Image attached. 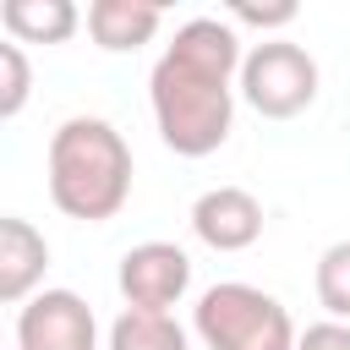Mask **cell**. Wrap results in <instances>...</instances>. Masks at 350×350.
<instances>
[{
    "label": "cell",
    "instance_id": "6da1fadb",
    "mask_svg": "<svg viewBox=\"0 0 350 350\" xmlns=\"http://www.w3.org/2000/svg\"><path fill=\"white\" fill-rule=\"evenodd\" d=\"M241 38L219 16H191L175 27L164 55L153 60L148 77V104L153 126L170 153L180 159H208L230 142L235 126V82H241Z\"/></svg>",
    "mask_w": 350,
    "mask_h": 350
},
{
    "label": "cell",
    "instance_id": "7a4b0ae2",
    "mask_svg": "<svg viewBox=\"0 0 350 350\" xmlns=\"http://www.w3.org/2000/svg\"><path fill=\"white\" fill-rule=\"evenodd\" d=\"M131 197V148L104 115H71L49 137V202L66 219L104 224Z\"/></svg>",
    "mask_w": 350,
    "mask_h": 350
},
{
    "label": "cell",
    "instance_id": "3957f363",
    "mask_svg": "<svg viewBox=\"0 0 350 350\" xmlns=\"http://www.w3.org/2000/svg\"><path fill=\"white\" fill-rule=\"evenodd\" d=\"M191 334L202 339V350H295L301 339L284 301L246 279L208 284L191 306Z\"/></svg>",
    "mask_w": 350,
    "mask_h": 350
},
{
    "label": "cell",
    "instance_id": "277c9868",
    "mask_svg": "<svg viewBox=\"0 0 350 350\" xmlns=\"http://www.w3.org/2000/svg\"><path fill=\"white\" fill-rule=\"evenodd\" d=\"M235 88L262 120H295L317 98V60L290 38H262L246 49Z\"/></svg>",
    "mask_w": 350,
    "mask_h": 350
},
{
    "label": "cell",
    "instance_id": "5b68a950",
    "mask_svg": "<svg viewBox=\"0 0 350 350\" xmlns=\"http://www.w3.org/2000/svg\"><path fill=\"white\" fill-rule=\"evenodd\" d=\"M115 284H120L131 312H170L191 290V257L175 241H142L120 257Z\"/></svg>",
    "mask_w": 350,
    "mask_h": 350
},
{
    "label": "cell",
    "instance_id": "8992f818",
    "mask_svg": "<svg viewBox=\"0 0 350 350\" xmlns=\"http://www.w3.org/2000/svg\"><path fill=\"white\" fill-rule=\"evenodd\" d=\"M16 350H98L93 306L77 290H38L16 312Z\"/></svg>",
    "mask_w": 350,
    "mask_h": 350
},
{
    "label": "cell",
    "instance_id": "52a82bcc",
    "mask_svg": "<svg viewBox=\"0 0 350 350\" xmlns=\"http://www.w3.org/2000/svg\"><path fill=\"white\" fill-rule=\"evenodd\" d=\"M191 235L208 252H246L262 235V202L246 186H208L191 202Z\"/></svg>",
    "mask_w": 350,
    "mask_h": 350
},
{
    "label": "cell",
    "instance_id": "ba28073f",
    "mask_svg": "<svg viewBox=\"0 0 350 350\" xmlns=\"http://www.w3.org/2000/svg\"><path fill=\"white\" fill-rule=\"evenodd\" d=\"M44 268H49V241L44 230H33L27 219L5 213L0 219V301L5 306H27L44 284Z\"/></svg>",
    "mask_w": 350,
    "mask_h": 350
},
{
    "label": "cell",
    "instance_id": "9c48e42d",
    "mask_svg": "<svg viewBox=\"0 0 350 350\" xmlns=\"http://www.w3.org/2000/svg\"><path fill=\"white\" fill-rule=\"evenodd\" d=\"M164 11L153 0H93L88 5V38L109 55H131L159 33Z\"/></svg>",
    "mask_w": 350,
    "mask_h": 350
},
{
    "label": "cell",
    "instance_id": "30bf717a",
    "mask_svg": "<svg viewBox=\"0 0 350 350\" xmlns=\"http://www.w3.org/2000/svg\"><path fill=\"white\" fill-rule=\"evenodd\" d=\"M0 27L16 44H66L82 27V11L71 0H5Z\"/></svg>",
    "mask_w": 350,
    "mask_h": 350
},
{
    "label": "cell",
    "instance_id": "8fae6325",
    "mask_svg": "<svg viewBox=\"0 0 350 350\" xmlns=\"http://www.w3.org/2000/svg\"><path fill=\"white\" fill-rule=\"evenodd\" d=\"M109 350H191L186 328L170 312H120L109 323Z\"/></svg>",
    "mask_w": 350,
    "mask_h": 350
},
{
    "label": "cell",
    "instance_id": "7c38bea8",
    "mask_svg": "<svg viewBox=\"0 0 350 350\" xmlns=\"http://www.w3.org/2000/svg\"><path fill=\"white\" fill-rule=\"evenodd\" d=\"M312 284H317V306H323L334 323H350V241L323 246Z\"/></svg>",
    "mask_w": 350,
    "mask_h": 350
},
{
    "label": "cell",
    "instance_id": "4fadbf2b",
    "mask_svg": "<svg viewBox=\"0 0 350 350\" xmlns=\"http://www.w3.org/2000/svg\"><path fill=\"white\" fill-rule=\"evenodd\" d=\"M27 93H33L27 55H22L16 38H5V44H0V120H16L22 104H27Z\"/></svg>",
    "mask_w": 350,
    "mask_h": 350
},
{
    "label": "cell",
    "instance_id": "5bb4252c",
    "mask_svg": "<svg viewBox=\"0 0 350 350\" xmlns=\"http://www.w3.org/2000/svg\"><path fill=\"white\" fill-rule=\"evenodd\" d=\"M295 16H301V5H295V0H273V5L235 0V5H230V22H246V27H262V33H268V27H290Z\"/></svg>",
    "mask_w": 350,
    "mask_h": 350
},
{
    "label": "cell",
    "instance_id": "9a60e30c",
    "mask_svg": "<svg viewBox=\"0 0 350 350\" xmlns=\"http://www.w3.org/2000/svg\"><path fill=\"white\" fill-rule=\"evenodd\" d=\"M295 350H350V323L323 317V323H312V328L295 339Z\"/></svg>",
    "mask_w": 350,
    "mask_h": 350
}]
</instances>
